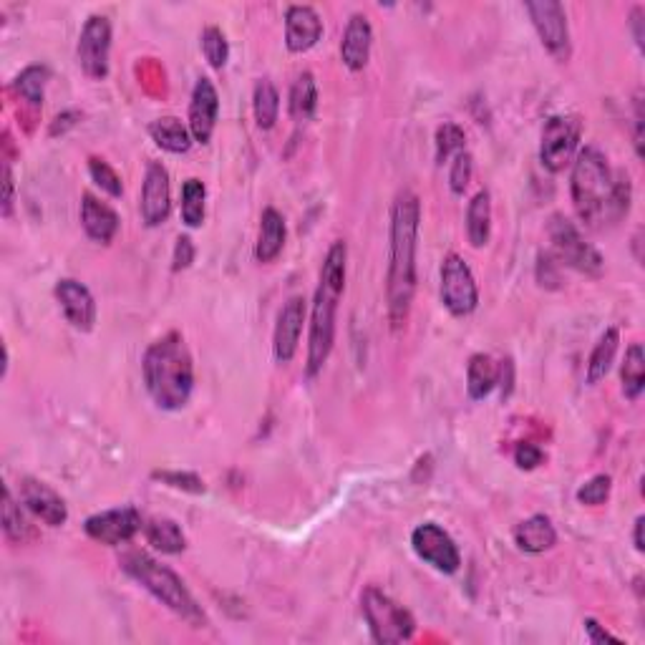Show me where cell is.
<instances>
[{
  "instance_id": "cell-22",
  "label": "cell",
  "mask_w": 645,
  "mask_h": 645,
  "mask_svg": "<svg viewBox=\"0 0 645 645\" xmlns=\"http://www.w3.org/2000/svg\"><path fill=\"white\" fill-rule=\"evenodd\" d=\"M514 545L527 555H542L557 545V530L550 517L532 514L525 522L514 527Z\"/></svg>"
},
{
  "instance_id": "cell-15",
  "label": "cell",
  "mask_w": 645,
  "mask_h": 645,
  "mask_svg": "<svg viewBox=\"0 0 645 645\" xmlns=\"http://www.w3.org/2000/svg\"><path fill=\"white\" fill-rule=\"evenodd\" d=\"M305 313H308V305H305L303 295H293L280 308L273 333V353L278 363H290L295 358V353H298V343L305 326Z\"/></svg>"
},
{
  "instance_id": "cell-7",
  "label": "cell",
  "mask_w": 645,
  "mask_h": 645,
  "mask_svg": "<svg viewBox=\"0 0 645 645\" xmlns=\"http://www.w3.org/2000/svg\"><path fill=\"white\" fill-rule=\"evenodd\" d=\"M547 232H550L552 242L550 255L555 257L557 263L567 265V268L577 270V273L593 275V278H598V275L603 273V255H600L590 242H585L580 230H577L567 217H552Z\"/></svg>"
},
{
  "instance_id": "cell-19",
  "label": "cell",
  "mask_w": 645,
  "mask_h": 645,
  "mask_svg": "<svg viewBox=\"0 0 645 645\" xmlns=\"http://www.w3.org/2000/svg\"><path fill=\"white\" fill-rule=\"evenodd\" d=\"M323 36V21L313 6H290L285 13V46L290 53H305Z\"/></svg>"
},
{
  "instance_id": "cell-43",
  "label": "cell",
  "mask_w": 645,
  "mask_h": 645,
  "mask_svg": "<svg viewBox=\"0 0 645 645\" xmlns=\"http://www.w3.org/2000/svg\"><path fill=\"white\" fill-rule=\"evenodd\" d=\"M583 625H585V635H588L590 643H623L618 635H613L610 630H605L595 618H585Z\"/></svg>"
},
{
  "instance_id": "cell-40",
  "label": "cell",
  "mask_w": 645,
  "mask_h": 645,
  "mask_svg": "<svg viewBox=\"0 0 645 645\" xmlns=\"http://www.w3.org/2000/svg\"><path fill=\"white\" fill-rule=\"evenodd\" d=\"M152 477L172 489H182V492L189 494H205V482L195 472H154Z\"/></svg>"
},
{
  "instance_id": "cell-38",
  "label": "cell",
  "mask_w": 645,
  "mask_h": 645,
  "mask_svg": "<svg viewBox=\"0 0 645 645\" xmlns=\"http://www.w3.org/2000/svg\"><path fill=\"white\" fill-rule=\"evenodd\" d=\"M610 489H613V479L608 474H595L590 482H585L583 487L577 489V502L588 504V507H600V504L608 502Z\"/></svg>"
},
{
  "instance_id": "cell-1",
  "label": "cell",
  "mask_w": 645,
  "mask_h": 645,
  "mask_svg": "<svg viewBox=\"0 0 645 645\" xmlns=\"http://www.w3.org/2000/svg\"><path fill=\"white\" fill-rule=\"evenodd\" d=\"M570 195L577 217L585 225L603 227L628 215L633 187L628 174L610 169L600 149L585 147L572 162Z\"/></svg>"
},
{
  "instance_id": "cell-4",
  "label": "cell",
  "mask_w": 645,
  "mask_h": 645,
  "mask_svg": "<svg viewBox=\"0 0 645 645\" xmlns=\"http://www.w3.org/2000/svg\"><path fill=\"white\" fill-rule=\"evenodd\" d=\"M346 260V242L336 240L323 260V268H320L318 290H315L313 310H310L308 376H315L320 368L326 366L333 343H336V313L343 290H346Z\"/></svg>"
},
{
  "instance_id": "cell-2",
  "label": "cell",
  "mask_w": 645,
  "mask_h": 645,
  "mask_svg": "<svg viewBox=\"0 0 645 645\" xmlns=\"http://www.w3.org/2000/svg\"><path fill=\"white\" fill-rule=\"evenodd\" d=\"M421 202L404 189L391 207V245H389V278H386V300L389 320L401 328L409 318L411 300L416 293V247H419Z\"/></svg>"
},
{
  "instance_id": "cell-25",
  "label": "cell",
  "mask_w": 645,
  "mask_h": 645,
  "mask_svg": "<svg viewBox=\"0 0 645 645\" xmlns=\"http://www.w3.org/2000/svg\"><path fill=\"white\" fill-rule=\"evenodd\" d=\"M499 383V363L487 353H474L467 363V391L472 401L487 399Z\"/></svg>"
},
{
  "instance_id": "cell-6",
  "label": "cell",
  "mask_w": 645,
  "mask_h": 645,
  "mask_svg": "<svg viewBox=\"0 0 645 645\" xmlns=\"http://www.w3.org/2000/svg\"><path fill=\"white\" fill-rule=\"evenodd\" d=\"M361 610L371 630L373 643L394 645L411 640L416 633V620L401 603L378 588H366L361 595Z\"/></svg>"
},
{
  "instance_id": "cell-33",
  "label": "cell",
  "mask_w": 645,
  "mask_h": 645,
  "mask_svg": "<svg viewBox=\"0 0 645 645\" xmlns=\"http://www.w3.org/2000/svg\"><path fill=\"white\" fill-rule=\"evenodd\" d=\"M205 200H207V187L202 179L189 177L182 184V202H179V212H182V222L192 230L205 222Z\"/></svg>"
},
{
  "instance_id": "cell-34",
  "label": "cell",
  "mask_w": 645,
  "mask_h": 645,
  "mask_svg": "<svg viewBox=\"0 0 645 645\" xmlns=\"http://www.w3.org/2000/svg\"><path fill=\"white\" fill-rule=\"evenodd\" d=\"M3 535L11 542H21V545L26 540H31V537H36L33 527L28 525V520L23 517L21 504H16V499H13L8 487L3 489Z\"/></svg>"
},
{
  "instance_id": "cell-39",
  "label": "cell",
  "mask_w": 645,
  "mask_h": 645,
  "mask_svg": "<svg viewBox=\"0 0 645 645\" xmlns=\"http://www.w3.org/2000/svg\"><path fill=\"white\" fill-rule=\"evenodd\" d=\"M472 172H474V159L472 154L464 149V152H459L457 157H454V162H451V169H449V187L454 195H464V189H467L469 182H472Z\"/></svg>"
},
{
  "instance_id": "cell-28",
  "label": "cell",
  "mask_w": 645,
  "mask_h": 645,
  "mask_svg": "<svg viewBox=\"0 0 645 645\" xmlns=\"http://www.w3.org/2000/svg\"><path fill=\"white\" fill-rule=\"evenodd\" d=\"M620 346V333L618 328H608V331L600 336V341L595 343L593 353L588 358V371H585V381L588 386H598L605 376H608L610 366L615 361V353H618Z\"/></svg>"
},
{
  "instance_id": "cell-27",
  "label": "cell",
  "mask_w": 645,
  "mask_h": 645,
  "mask_svg": "<svg viewBox=\"0 0 645 645\" xmlns=\"http://www.w3.org/2000/svg\"><path fill=\"white\" fill-rule=\"evenodd\" d=\"M144 535L147 542L162 555H179L187 550V537H184L182 527L169 517H154L144 525Z\"/></svg>"
},
{
  "instance_id": "cell-35",
  "label": "cell",
  "mask_w": 645,
  "mask_h": 645,
  "mask_svg": "<svg viewBox=\"0 0 645 645\" xmlns=\"http://www.w3.org/2000/svg\"><path fill=\"white\" fill-rule=\"evenodd\" d=\"M464 149H467V134H464L462 126L454 124V121H444L436 129V164L449 162Z\"/></svg>"
},
{
  "instance_id": "cell-23",
  "label": "cell",
  "mask_w": 645,
  "mask_h": 645,
  "mask_svg": "<svg viewBox=\"0 0 645 645\" xmlns=\"http://www.w3.org/2000/svg\"><path fill=\"white\" fill-rule=\"evenodd\" d=\"M285 237H288L285 217L275 207H268L260 215V232H257L255 242L257 263H273V260H278V255L285 247Z\"/></svg>"
},
{
  "instance_id": "cell-24",
  "label": "cell",
  "mask_w": 645,
  "mask_h": 645,
  "mask_svg": "<svg viewBox=\"0 0 645 645\" xmlns=\"http://www.w3.org/2000/svg\"><path fill=\"white\" fill-rule=\"evenodd\" d=\"M149 134H152L154 144L169 154H187L192 149V132L189 126H184L177 116H162V119L149 124Z\"/></svg>"
},
{
  "instance_id": "cell-45",
  "label": "cell",
  "mask_w": 645,
  "mask_h": 645,
  "mask_svg": "<svg viewBox=\"0 0 645 645\" xmlns=\"http://www.w3.org/2000/svg\"><path fill=\"white\" fill-rule=\"evenodd\" d=\"M635 152L643 157V99H635Z\"/></svg>"
},
{
  "instance_id": "cell-36",
  "label": "cell",
  "mask_w": 645,
  "mask_h": 645,
  "mask_svg": "<svg viewBox=\"0 0 645 645\" xmlns=\"http://www.w3.org/2000/svg\"><path fill=\"white\" fill-rule=\"evenodd\" d=\"M202 53H205L207 63H210L212 69H225L227 58H230V43H227V36L222 33V28L207 26L205 31H202Z\"/></svg>"
},
{
  "instance_id": "cell-13",
  "label": "cell",
  "mask_w": 645,
  "mask_h": 645,
  "mask_svg": "<svg viewBox=\"0 0 645 645\" xmlns=\"http://www.w3.org/2000/svg\"><path fill=\"white\" fill-rule=\"evenodd\" d=\"M84 530L94 542L119 547L132 542L137 532L144 530V522L142 514L134 507H114L106 509V512L91 514L89 520L84 522Z\"/></svg>"
},
{
  "instance_id": "cell-30",
  "label": "cell",
  "mask_w": 645,
  "mask_h": 645,
  "mask_svg": "<svg viewBox=\"0 0 645 645\" xmlns=\"http://www.w3.org/2000/svg\"><path fill=\"white\" fill-rule=\"evenodd\" d=\"M620 383H623V396L628 401H638L645 389V351L640 343L625 351L623 368H620Z\"/></svg>"
},
{
  "instance_id": "cell-3",
  "label": "cell",
  "mask_w": 645,
  "mask_h": 645,
  "mask_svg": "<svg viewBox=\"0 0 645 645\" xmlns=\"http://www.w3.org/2000/svg\"><path fill=\"white\" fill-rule=\"evenodd\" d=\"M144 386L162 411H179L195 391V363L182 333L169 331L147 348L142 361Z\"/></svg>"
},
{
  "instance_id": "cell-41",
  "label": "cell",
  "mask_w": 645,
  "mask_h": 645,
  "mask_svg": "<svg viewBox=\"0 0 645 645\" xmlns=\"http://www.w3.org/2000/svg\"><path fill=\"white\" fill-rule=\"evenodd\" d=\"M542 462H545V451L537 444H532V441H522V444H517V449H514V464L520 469H525V472H532V469L540 467Z\"/></svg>"
},
{
  "instance_id": "cell-44",
  "label": "cell",
  "mask_w": 645,
  "mask_h": 645,
  "mask_svg": "<svg viewBox=\"0 0 645 645\" xmlns=\"http://www.w3.org/2000/svg\"><path fill=\"white\" fill-rule=\"evenodd\" d=\"M13 189H16V184H13V172H11V164H3V215L11 217V210H13Z\"/></svg>"
},
{
  "instance_id": "cell-37",
  "label": "cell",
  "mask_w": 645,
  "mask_h": 645,
  "mask_svg": "<svg viewBox=\"0 0 645 645\" xmlns=\"http://www.w3.org/2000/svg\"><path fill=\"white\" fill-rule=\"evenodd\" d=\"M89 172H91V179H94V182L99 184V187L104 189L109 197L124 195V184H121V177L116 174V169L111 167L109 162H104V159H99V157H91Z\"/></svg>"
},
{
  "instance_id": "cell-21",
  "label": "cell",
  "mask_w": 645,
  "mask_h": 645,
  "mask_svg": "<svg viewBox=\"0 0 645 645\" xmlns=\"http://www.w3.org/2000/svg\"><path fill=\"white\" fill-rule=\"evenodd\" d=\"M81 225H84L86 235H89L91 240L101 242V245H109L116 237V232H119L121 220L114 207L86 192L84 200H81Z\"/></svg>"
},
{
  "instance_id": "cell-10",
  "label": "cell",
  "mask_w": 645,
  "mask_h": 645,
  "mask_svg": "<svg viewBox=\"0 0 645 645\" xmlns=\"http://www.w3.org/2000/svg\"><path fill=\"white\" fill-rule=\"evenodd\" d=\"M525 11L530 13L532 26L540 36L542 46L557 58L567 61L570 58V26H567V13L557 0H527Z\"/></svg>"
},
{
  "instance_id": "cell-14",
  "label": "cell",
  "mask_w": 645,
  "mask_h": 645,
  "mask_svg": "<svg viewBox=\"0 0 645 645\" xmlns=\"http://www.w3.org/2000/svg\"><path fill=\"white\" fill-rule=\"evenodd\" d=\"M139 212L147 227H159L167 222L172 212V189H169V172L162 162H149L144 172L142 202Z\"/></svg>"
},
{
  "instance_id": "cell-32",
  "label": "cell",
  "mask_w": 645,
  "mask_h": 645,
  "mask_svg": "<svg viewBox=\"0 0 645 645\" xmlns=\"http://www.w3.org/2000/svg\"><path fill=\"white\" fill-rule=\"evenodd\" d=\"M48 79H51L48 66H43V63H33V66H26V69L18 74V79L13 81V89H16V94L21 96L28 106L41 109Z\"/></svg>"
},
{
  "instance_id": "cell-11",
  "label": "cell",
  "mask_w": 645,
  "mask_h": 645,
  "mask_svg": "<svg viewBox=\"0 0 645 645\" xmlns=\"http://www.w3.org/2000/svg\"><path fill=\"white\" fill-rule=\"evenodd\" d=\"M411 547H414L416 557L434 567L436 572L454 575L462 567V552H459L457 542L436 522H424L416 527L411 532Z\"/></svg>"
},
{
  "instance_id": "cell-29",
  "label": "cell",
  "mask_w": 645,
  "mask_h": 645,
  "mask_svg": "<svg viewBox=\"0 0 645 645\" xmlns=\"http://www.w3.org/2000/svg\"><path fill=\"white\" fill-rule=\"evenodd\" d=\"M315 109H318V84H315V76L310 71H303L290 86L288 111L298 124H303V121L313 119Z\"/></svg>"
},
{
  "instance_id": "cell-9",
  "label": "cell",
  "mask_w": 645,
  "mask_h": 645,
  "mask_svg": "<svg viewBox=\"0 0 645 645\" xmlns=\"http://www.w3.org/2000/svg\"><path fill=\"white\" fill-rule=\"evenodd\" d=\"M441 303L457 318L474 313L479 305L477 280H474L472 268L457 252H449L441 263Z\"/></svg>"
},
{
  "instance_id": "cell-17",
  "label": "cell",
  "mask_w": 645,
  "mask_h": 645,
  "mask_svg": "<svg viewBox=\"0 0 645 645\" xmlns=\"http://www.w3.org/2000/svg\"><path fill=\"white\" fill-rule=\"evenodd\" d=\"M56 300L61 305L63 318L81 333H89L96 323V300L84 283L74 278H63L56 283Z\"/></svg>"
},
{
  "instance_id": "cell-46",
  "label": "cell",
  "mask_w": 645,
  "mask_h": 645,
  "mask_svg": "<svg viewBox=\"0 0 645 645\" xmlns=\"http://www.w3.org/2000/svg\"><path fill=\"white\" fill-rule=\"evenodd\" d=\"M76 119H79V111H66V114H58L56 119H53V126H51V134H58V132H66V129H71V126H76Z\"/></svg>"
},
{
  "instance_id": "cell-8",
  "label": "cell",
  "mask_w": 645,
  "mask_h": 645,
  "mask_svg": "<svg viewBox=\"0 0 645 645\" xmlns=\"http://www.w3.org/2000/svg\"><path fill=\"white\" fill-rule=\"evenodd\" d=\"M583 139V119L577 114H555L542 126L540 162L547 172L557 174L575 159Z\"/></svg>"
},
{
  "instance_id": "cell-48",
  "label": "cell",
  "mask_w": 645,
  "mask_h": 645,
  "mask_svg": "<svg viewBox=\"0 0 645 645\" xmlns=\"http://www.w3.org/2000/svg\"><path fill=\"white\" fill-rule=\"evenodd\" d=\"M640 16H643V8H635L633 11V28H635V43H638V48H643V31H640Z\"/></svg>"
},
{
  "instance_id": "cell-12",
  "label": "cell",
  "mask_w": 645,
  "mask_h": 645,
  "mask_svg": "<svg viewBox=\"0 0 645 645\" xmlns=\"http://www.w3.org/2000/svg\"><path fill=\"white\" fill-rule=\"evenodd\" d=\"M109 53H111V23L106 16H91L84 23L76 46L79 66L89 79H106L109 76Z\"/></svg>"
},
{
  "instance_id": "cell-31",
  "label": "cell",
  "mask_w": 645,
  "mask_h": 645,
  "mask_svg": "<svg viewBox=\"0 0 645 645\" xmlns=\"http://www.w3.org/2000/svg\"><path fill=\"white\" fill-rule=\"evenodd\" d=\"M252 114H255L257 126L265 129V132L275 126V121L280 116V94L273 81L260 79L255 84V91H252Z\"/></svg>"
},
{
  "instance_id": "cell-5",
  "label": "cell",
  "mask_w": 645,
  "mask_h": 645,
  "mask_svg": "<svg viewBox=\"0 0 645 645\" xmlns=\"http://www.w3.org/2000/svg\"><path fill=\"white\" fill-rule=\"evenodd\" d=\"M119 565L121 570L132 577V580H137L147 593H152L164 608H169L174 615L187 620L192 628H205L207 615L202 613V608L197 605V600L192 598L184 580L172 567L162 565V562L154 560L152 555H147V552L142 550L124 552Z\"/></svg>"
},
{
  "instance_id": "cell-20",
  "label": "cell",
  "mask_w": 645,
  "mask_h": 645,
  "mask_svg": "<svg viewBox=\"0 0 645 645\" xmlns=\"http://www.w3.org/2000/svg\"><path fill=\"white\" fill-rule=\"evenodd\" d=\"M373 46V28L363 13H353L343 31L341 61L348 71H363L368 66Z\"/></svg>"
},
{
  "instance_id": "cell-42",
  "label": "cell",
  "mask_w": 645,
  "mask_h": 645,
  "mask_svg": "<svg viewBox=\"0 0 645 645\" xmlns=\"http://www.w3.org/2000/svg\"><path fill=\"white\" fill-rule=\"evenodd\" d=\"M192 263H195V242L189 240L187 235H179L177 245H174L172 270L179 273V270H187Z\"/></svg>"
},
{
  "instance_id": "cell-18",
  "label": "cell",
  "mask_w": 645,
  "mask_h": 645,
  "mask_svg": "<svg viewBox=\"0 0 645 645\" xmlns=\"http://www.w3.org/2000/svg\"><path fill=\"white\" fill-rule=\"evenodd\" d=\"M21 502L36 520L48 527H61L69 520V507L61 499V494L53 492L41 479H21Z\"/></svg>"
},
{
  "instance_id": "cell-26",
  "label": "cell",
  "mask_w": 645,
  "mask_h": 645,
  "mask_svg": "<svg viewBox=\"0 0 645 645\" xmlns=\"http://www.w3.org/2000/svg\"><path fill=\"white\" fill-rule=\"evenodd\" d=\"M467 237L472 247H487L492 237V197L487 189L477 192L467 207Z\"/></svg>"
},
{
  "instance_id": "cell-47",
  "label": "cell",
  "mask_w": 645,
  "mask_h": 645,
  "mask_svg": "<svg viewBox=\"0 0 645 645\" xmlns=\"http://www.w3.org/2000/svg\"><path fill=\"white\" fill-rule=\"evenodd\" d=\"M643 525H645V517L640 514L638 520H635V530H633V542H635V550L643 552L645 545H643Z\"/></svg>"
},
{
  "instance_id": "cell-16",
  "label": "cell",
  "mask_w": 645,
  "mask_h": 645,
  "mask_svg": "<svg viewBox=\"0 0 645 645\" xmlns=\"http://www.w3.org/2000/svg\"><path fill=\"white\" fill-rule=\"evenodd\" d=\"M217 114H220V96H217L215 84L207 76H200L192 89V101H189V132L197 144H210L212 134L217 126Z\"/></svg>"
}]
</instances>
